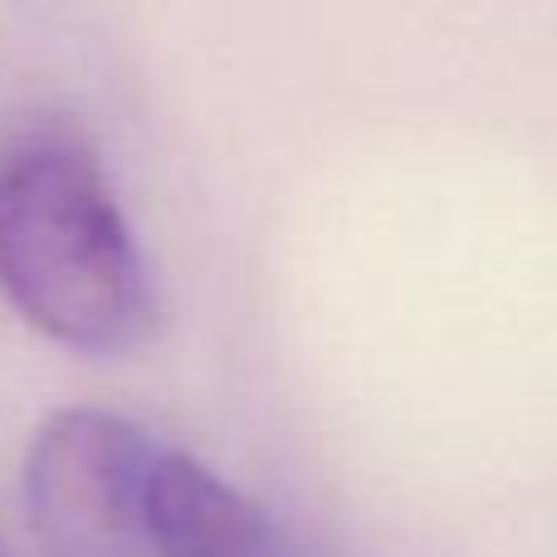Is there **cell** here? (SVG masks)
<instances>
[{
    "mask_svg": "<svg viewBox=\"0 0 557 557\" xmlns=\"http://www.w3.org/2000/svg\"><path fill=\"white\" fill-rule=\"evenodd\" d=\"M0 294L78 357H133L162 327L137 235L94 147L64 127L0 162Z\"/></svg>",
    "mask_w": 557,
    "mask_h": 557,
    "instance_id": "cell-1",
    "label": "cell"
},
{
    "mask_svg": "<svg viewBox=\"0 0 557 557\" xmlns=\"http://www.w3.org/2000/svg\"><path fill=\"white\" fill-rule=\"evenodd\" d=\"M143 529L152 557H284L270 513L172 445L147 465Z\"/></svg>",
    "mask_w": 557,
    "mask_h": 557,
    "instance_id": "cell-3",
    "label": "cell"
},
{
    "mask_svg": "<svg viewBox=\"0 0 557 557\" xmlns=\"http://www.w3.org/2000/svg\"><path fill=\"white\" fill-rule=\"evenodd\" d=\"M152 450L127 416L98 406L49 416L25 460V509L45 557H152L143 529Z\"/></svg>",
    "mask_w": 557,
    "mask_h": 557,
    "instance_id": "cell-2",
    "label": "cell"
}]
</instances>
